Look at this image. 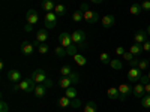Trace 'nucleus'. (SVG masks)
<instances>
[{
  "instance_id": "obj_1",
  "label": "nucleus",
  "mask_w": 150,
  "mask_h": 112,
  "mask_svg": "<svg viewBox=\"0 0 150 112\" xmlns=\"http://www.w3.org/2000/svg\"><path fill=\"white\" fill-rule=\"evenodd\" d=\"M80 9L83 10V17H84V21L87 24H96L99 21V15H98V12L89 9V5L87 3H81Z\"/></svg>"
},
{
  "instance_id": "obj_2",
  "label": "nucleus",
  "mask_w": 150,
  "mask_h": 112,
  "mask_svg": "<svg viewBox=\"0 0 150 112\" xmlns=\"http://www.w3.org/2000/svg\"><path fill=\"white\" fill-rule=\"evenodd\" d=\"M36 82L33 81V78L30 76V78H26V79H23L21 82H20V90L21 91H24V93H33L35 91V88H36Z\"/></svg>"
},
{
  "instance_id": "obj_3",
  "label": "nucleus",
  "mask_w": 150,
  "mask_h": 112,
  "mask_svg": "<svg viewBox=\"0 0 150 112\" xmlns=\"http://www.w3.org/2000/svg\"><path fill=\"white\" fill-rule=\"evenodd\" d=\"M143 76V70L138 69V67H131L129 72H128V81L129 84H137Z\"/></svg>"
},
{
  "instance_id": "obj_4",
  "label": "nucleus",
  "mask_w": 150,
  "mask_h": 112,
  "mask_svg": "<svg viewBox=\"0 0 150 112\" xmlns=\"http://www.w3.org/2000/svg\"><path fill=\"white\" fill-rule=\"evenodd\" d=\"M119 93H120V99H119V100L125 102V100H126V97L134 93V87L131 84H125L123 82V84L119 85Z\"/></svg>"
},
{
  "instance_id": "obj_5",
  "label": "nucleus",
  "mask_w": 150,
  "mask_h": 112,
  "mask_svg": "<svg viewBox=\"0 0 150 112\" xmlns=\"http://www.w3.org/2000/svg\"><path fill=\"white\" fill-rule=\"evenodd\" d=\"M71 37H72V43L77 45L78 48H80L81 43L86 42V33L83 30H75L74 33H71Z\"/></svg>"
},
{
  "instance_id": "obj_6",
  "label": "nucleus",
  "mask_w": 150,
  "mask_h": 112,
  "mask_svg": "<svg viewBox=\"0 0 150 112\" xmlns=\"http://www.w3.org/2000/svg\"><path fill=\"white\" fill-rule=\"evenodd\" d=\"M57 26V15L54 12H47L45 14V29H54Z\"/></svg>"
},
{
  "instance_id": "obj_7",
  "label": "nucleus",
  "mask_w": 150,
  "mask_h": 112,
  "mask_svg": "<svg viewBox=\"0 0 150 112\" xmlns=\"http://www.w3.org/2000/svg\"><path fill=\"white\" fill-rule=\"evenodd\" d=\"M26 21H27V24H30V26H35V24L39 22V14H38L35 9H29L26 12Z\"/></svg>"
},
{
  "instance_id": "obj_8",
  "label": "nucleus",
  "mask_w": 150,
  "mask_h": 112,
  "mask_svg": "<svg viewBox=\"0 0 150 112\" xmlns=\"http://www.w3.org/2000/svg\"><path fill=\"white\" fill-rule=\"evenodd\" d=\"M32 78H33V81L36 84H44L47 81V75H45V72L42 69H35L33 73H32Z\"/></svg>"
},
{
  "instance_id": "obj_9",
  "label": "nucleus",
  "mask_w": 150,
  "mask_h": 112,
  "mask_svg": "<svg viewBox=\"0 0 150 112\" xmlns=\"http://www.w3.org/2000/svg\"><path fill=\"white\" fill-rule=\"evenodd\" d=\"M8 79H9V82H12V84H20L23 79H21V73L17 70V69H9V72H8Z\"/></svg>"
},
{
  "instance_id": "obj_10",
  "label": "nucleus",
  "mask_w": 150,
  "mask_h": 112,
  "mask_svg": "<svg viewBox=\"0 0 150 112\" xmlns=\"http://www.w3.org/2000/svg\"><path fill=\"white\" fill-rule=\"evenodd\" d=\"M59 43L63 46V48H68L69 45H72V37L69 33L63 32V33H60L59 34Z\"/></svg>"
},
{
  "instance_id": "obj_11",
  "label": "nucleus",
  "mask_w": 150,
  "mask_h": 112,
  "mask_svg": "<svg viewBox=\"0 0 150 112\" xmlns=\"http://www.w3.org/2000/svg\"><path fill=\"white\" fill-rule=\"evenodd\" d=\"M47 39H48V33L45 32V29H41V30H38V32H36V39H35L33 45L36 46L38 43H45Z\"/></svg>"
},
{
  "instance_id": "obj_12",
  "label": "nucleus",
  "mask_w": 150,
  "mask_h": 112,
  "mask_svg": "<svg viewBox=\"0 0 150 112\" xmlns=\"http://www.w3.org/2000/svg\"><path fill=\"white\" fill-rule=\"evenodd\" d=\"M33 49H35V45L30 43V42H27V41H24L21 43V52L24 55H32L33 54Z\"/></svg>"
},
{
  "instance_id": "obj_13",
  "label": "nucleus",
  "mask_w": 150,
  "mask_h": 112,
  "mask_svg": "<svg viewBox=\"0 0 150 112\" xmlns=\"http://www.w3.org/2000/svg\"><path fill=\"white\" fill-rule=\"evenodd\" d=\"M147 32L146 30H138V32H135V34H134V41L137 42V43H144L146 41H147Z\"/></svg>"
},
{
  "instance_id": "obj_14",
  "label": "nucleus",
  "mask_w": 150,
  "mask_h": 112,
  "mask_svg": "<svg viewBox=\"0 0 150 112\" xmlns=\"http://www.w3.org/2000/svg\"><path fill=\"white\" fill-rule=\"evenodd\" d=\"M101 22H102V26L105 27V29H110V27H112L116 24V17L114 15H105L102 20H101Z\"/></svg>"
},
{
  "instance_id": "obj_15",
  "label": "nucleus",
  "mask_w": 150,
  "mask_h": 112,
  "mask_svg": "<svg viewBox=\"0 0 150 112\" xmlns=\"http://www.w3.org/2000/svg\"><path fill=\"white\" fill-rule=\"evenodd\" d=\"M137 99H141L144 94H146V91H144V85L143 84H140V82H137L135 85H134V93H132Z\"/></svg>"
},
{
  "instance_id": "obj_16",
  "label": "nucleus",
  "mask_w": 150,
  "mask_h": 112,
  "mask_svg": "<svg viewBox=\"0 0 150 112\" xmlns=\"http://www.w3.org/2000/svg\"><path fill=\"white\" fill-rule=\"evenodd\" d=\"M41 6H42V9H44L45 12H54L56 3H54V0H42Z\"/></svg>"
},
{
  "instance_id": "obj_17",
  "label": "nucleus",
  "mask_w": 150,
  "mask_h": 112,
  "mask_svg": "<svg viewBox=\"0 0 150 112\" xmlns=\"http://www.w3.org/2000/svg\"><path fill=\"white\" fill-rule=\"evenodd\" d=\"M107 96H108L110 100H117V99H120L119 88H116V87H110L108 91H107Z\"/></svg>"
},
{
  "instance_id": "obj_18",
  "label": "nucleus",
  "mask_w": 150,
  "mask_h": 112,
  "mask_svg": "<svg viewBox=\"0 0 150 112\" xmlns=\"http://www.w3.org/2000/svg\"><path fill=\"white\" fill-rule=\"evenodd\" d=\"M141 51H143V43H134V45H131L129 46V52H132L135 57H138V55H141Z\"/></svg>"
},
{
  "instance_id": "obj_19",
  "label": "nucleus",
  "mask_w": 150,
  "mask_h": 112,
  "mask_svg": "<svg viewBox=\"0 0 150 112\" xmlns=\"http://www.w3.org/2000/svg\"><path fill=\"white\" fill-rule=\"evenodd\" d=\"M45 93H47V87L44 85V84H38L36 85V88H35V91H33V94L36 96V97H44L45 96Z\"/></svg>"
},
{
  "instance_id": "obj_20",
  "label": "nucleus",
  "mask_w": 150,
  "mask_h": 112,
  "mask_svg": "<svg viewBox=\"0 0 150 112\" xmlns=\"http://www.w3.org/2000/svg\"><path fill=\"white\" fill-rule=\"evenodd\" d=\"M72 85V81H71V78L69 76H62L60 79H59V87L60 88H68V87H71Z\"/></svg>"
},
{
  "instance_id": "obj_21",
  "label": "nucleus",
  "mask_w": 150,
  "mask_h": 112,
  "mask_svg": "<svg viewBox=\"0 0 150 112\" xmlns=\"http://www.w3.org/2000/svg\"><path fill=\"white\" fill-rule=\"evenodd\" d=\"M65 96L66 97H69L71 99V100H72V99H75V97H77L78 96V91H77V88H75V87H68V88L65 90Z\"/></svg>"
},
{
  "instance_id": "obj_22",
  "label": "nucleus",
  "mask_w": 150,
  "mask_h": 112,
  "mask_svg": "<svg viewBox=\"0 0 150 112\" xmlns=\"http://www.w3.org/2000/svg\"><path fill=\"white\" fill-rule=\"evenodd\" d=\"M54 14H56L57 17H63V15L66 14V6L62 5V3H57L56 8H54Z\"/></svg>"
},
{
  "instance_id": "obj_23",
  "label": "nucleus",
  "mask_w": 150,
  "mask_h": 112,
  "mask_svg": "<svg viewBox=\"0 0 150 112\" xmlns=\"http://www.w3.org/2000/svg\"><path fill=\"white\" fill-rule=\"evenodd\" d=\"M98 111V105L95 102H87L83 108V112H96Z\"/></svg>"
},
{
  "instance_id": "obj_24",
  "label": "nucleus",
  "mask_w": 150,
  "mask_h": 112,
  "mask_svg": "<svg viewBox=\"0 0 150 112\" xmlns=\"http://www.w3.org/2000/svg\"><path fill=\"white\" fill-rule=\"evenodd\" d=\"M141 10H143L141 5H138V3H134V5L129 8V14H131V15H140V14H141Z\"/></svg>"
},
{
  "instance_id": "obj_25",
  "label": "nucleus",
  "mask_w": 150,
  "mask_h": 112,
  "mask_svg": "<svg viewBox=\"0 0 150 112\" xmlns=\"http://www.w3.org/2000/svg\"><path fill=\"white\" fill-rule=\"evenodd\" d=\"M74 61L77 63L78 66H86L87 64V58L81 54H77V55H74Z\"/></svg>"
},
{
  "instance_id": "obj_26",
  "label": "nucleus",
  "mask_w": 150,
  "mask_h": 112,
  "mask_svg": "<svg viewBox=\"0 0 150 112\" xmlns=\"http://www.w3.org/2000/svg\"><path fill=\"white\" fill-rule=\"evenodd\" d=\"M78 54V46L77 45H69L68 48H66V55H69V57H74V55H77Z\"/></svg>"
},
{
  "instance_id": "obj_27",
  "label": "nucleus",
  "mask_w": 150,
  "mask_h": 112,
  "mask_svg": "<svg viewBox=\"0 0 150 112\" xmlns=\"http://www.w3.org/2000/svg\"><path fill=\"white\" fill-rule=\"evenodd\" d=\"M110 66H111V69H114V70H120V69H123V64H122V61H120L119 58H112V60H111V63H110Z\"/></svg>"
},
{
  "instance_id": "obj_28",
  "label": "nucleus",
  "mask_w": 150,
  "mask_h": 112,
  "mask_svg": "<svg viewBox=\"0 0 150 112\" xmlns=\"http://www.w3.org/2000/svg\"><path fill=\"white\" fill-rule=\"evenodd\" d=\"M59 106H60V108H68V106H71V99L66 97V96L60 97V99H59Z\"/></svg>"
},
{
  "instance_id": "obj_29",
  "label": "nucleus",
  "mask_w": 150,
  "mask_h": 112,
  "mask_svg": "<svg viewBox=\"0 0 150 112\" xmlns=\"http://www.w3.org/2000/svg\"><path fill=\"white\" fill-rule=\"evenodd\" d=\"M81 20H84V17H83V10H81V9L75 10L74 14H72V21H75V22H81Z\"/></svg>"
},
{
  "instance_id": "obj_30",
  "label": "nucleus",
  "mask_w": 150,
  "mask_h": 112,
  "mask_svg": "<svg viewBox=\"0 0 150 112\" xmlns=\"http://www.w3.org/2000/svg\"><path fill=\"white\" fill-rule=\"evenodd\" d=\"M54 52H56V55L57 57H65L66 55V48H63V46H62V45H57L56 46V49H54Z\"/></svg>"
},
{
  "instance_id": "obj_31",
  "label": "nucleus",
  "mask_w": 150,
  "mask_h": 112,
  "mask_svg": "<svg viewBox=\"0 0 150 112\" xmlns=\"http://www.w3.org/2000/svg\"><path fill=\"white\" fill-rule=\"evenodd\" d=\"M141 105H143V108H146V109L150 108V94H144V96L141 97Z\"/></svg>"
},
{
  "instance_id": "obj_32",
  "label": "nucleus",
  "mask_w": 150,
  "mask_h": 112,
  "mask_svg": "<svg viewBox=\"0 0 150 112\" xmlns=\"http://www.w3.org/2000/svg\"><path fill=\"white\" fill-rule=\"evenodd\" d=\"M36 48H38V52H39V54H47V52L50 51L48 45H45V43H38Z\"/></svg>"
},
{
  "instance_id": "obj_33",
  "label": "nucleus",
  "mask_w": 150,
  "mask_h": 112,
  "mask_svg": "<svg viewBox=\"0 0 150 112\" xmlns=\"http://www.w3.org/2000/svg\"><path fill=\"white\" fill-rule=\"evenodd\" d=\"M99 60H101L102 64H110L111 63V58H110V55L107 52H102L101 55H99Z\"/></svg>"
},
{
  "instance_id": "obj_34",
  "label": "nucleus",
  "mask_w": 150,
  "mask_h": 112,
  "mask_svg": "<svg viewBox=\"0 0 150 112\" xmlns=\"http://www.w3.org/2000/svg\"><path fill=\"white\" fill-rule=\"evenodd\" d=\"M72 72L74 70L71 69V66H63V67L60 69V75H62V76H69Z\"/></svg>"
},
{
  "instance_id": "obj_35",
  "label": "nucleus",
  "mask_w": 150,
  "mask_h": 112,
  "mask_svg": "<svg viewBox=\"0 0 150 112\" xmlns=\"http://www.w3.org/2000/svg\"><path fill=\"white\" fill-rule=\"evenodd\" d=\"M149 60L147 58H141L140 60V63H138V69H141V70H147L149 69Z\"/></svg>"
},
{
  "instance_id": "obj_36",
  "label": "nucleus",
  "mask_w": 150,
  "mask_h": 112,
  "mask_svg": "<svg viewBox=\"0 0 150 112\" xmlns=\"http://www.w3.org/2000/svg\"><path fill=\"white\" fill-rule=\"evenodd\" d=\"M71 108H74V109L81 108V100H80L78 97H75V99H72V100H71Z\"/></svg>"
},
{
  "instance_id": "obj_37",
  "label": "nucleus",
  "mask_w": 150,
  "mask_h": 112,
  "mask_svg": "<svg viewBox=\"0 0 150 112\" xmlns=\"http://www.w3.org/2000/svg\"><path fill=\"white\" fill-rule=\"evenodd\" d=\"M69 78H71L72 84H78V82H80V75H78L77 72H72V73L69 75Z\"/></svg>"
},
{
  "instance_id": "obj_38",
  "label": "nucleus",
  "mask_w": 150,
  "mask_h": 112,
  "mask_svg": "<svg viewBox=\"0 0 150 112\" xmlns=\"http://www.w3.org/2000/svg\"><path fill=\"white\" fill-rule=\"evenodd\" d=\"M122 57H123V60H125V61H128V63H129V61H132V60L135 58V55H134L132 52H129V51H126V52H125Z\"/></svg>"
},
{
  "instance_id": "obj_39",
  "label": "nucleus",
  "mask_w": 150,
  "mask_h": 112,
  "mask_svg": "<svg viewBox=\"0 0 150 112\" xmlns=\"http://www.w3.org/2000/svg\"><path fill=\"white\" fill-rule=\"evenodd\" d=\"M0 112H9V105L5 100L0 102Z\"/></svg>"
},
{
  "instance_id": "obj_40",
  "label": "nucleus",
  "mask_w": 150,
  "mask_h": 112,
  "mask_svg": "<svg viewBox=\"0 0 150 112\" xmlns=\"http://www.w3.org/2000/svg\"><path fill=\"white\" fill-rule=\"evenodd\" d=\"M125 52H126V49H125L123 46H117V48H116V55H117V57H122Z\"/></svg>"
},
{
  "instance_id": "obj_41",
  "label": "nucleus",
  "mask_w": 150,
  "mask_h": 112,
  "mask_svg": "<svg viewBox=\"0 0 150 112\" xmlns=\"http://www.w3.org/2000/svg\"><path fill=\"white\" fill-rule=\"evenodd\" d=\"M141 8H143V10L150 12V0H144V2L141 3Z\"/></svg>"
},
{
  "instance_id": "obj_42",
  "label": "nucleus",
  "mask_w": 150,
  "mask_h": 112,
  "mask_svg": "<svg viewBox=\"0 0 150 112\" xmlns=\"http://www.w3.org/2000/svg\"><path fill=\"white\" fill-rule=\"evenodd\" d=\"M140 84H143V85H146V84H149L150 82V79H149V76H147V75H143V76H141V79L138 81Z\"/></svg>"
},
{
  "instance_id": "obj_43",
  "label": "nucleus",
  "mask_w": 150,
  "mask_h": 112,
  "mask_svg": "<svg viewBox=\"0 0 150 112\" xmlns=\"http://www.w3.org/2000/svg\"><path fill=\"white\" fill-rule=\"evenodd\" d=\"M143 51L150 52V41H146V42L143 43Z\"/></svg>"
},
{
  "instance_id": "obj_44",
  "label": "nucleus",
  "mask_w": 150,
  "mask_h": 112,
  "mask_svg": "<svg viewBox=\"0 0 150 112\" xmlns=\"http://www.w3.org/2000/svg\"><path fill=\"white\" fill-rule=\"evenodd\" d=\"M138 63H140V60L138 58H134L132 61H129V66L131 67H138Z\"/></svg>"
},
{
  "instance_id": "obj_45",
  "label": "nucleus",
  "mask_w": 150,
  "mask_h": 112,
  "mask_svg": "<svg viewBox=\"0 0 150 112\" xmlns=\"http://www.w3.org/2000/svg\"><path fill=\"white\" fill-rule=\"evenodd\" d=\"M44 85L47 87V88H50V87H53V81H51V79H48V78H47V81L44 82Z\"/></svg>"
},
{
  "instance_id": "obj_46",
  "label": "nucleus",
  "mask_w": 150,
  "mask_h": 112,
  "mask_svg": "<svg viewBox=\"0 0 150 112\" xmlns=\"http://www.w3.org/2000/svg\"><path fill=\"white\" fill-rule=\"evenodd\" d=\"M18 90H20V84H14V85H12V90H11V91H12V93H17Z\"/></svg>"
},
{
  "instance_id": "obj_47",
  "label": "nucleus",
  "mask_w": 150,
  "mask_h": 112,
  "mask_svg": "<svg viewBox=\"0 0 150 112\" xmlns=\"http://www.w3.org/2000/svg\"><path fill=\"white\" fill-rule=\"evenodd\" d=\"M144 91H146V94H150V82L144 85Z\"/></svg>"
},
{
  "instance_id": "obj_48",
  "label": "nucleus",
  "mask_w": 150,
  "mask_h": 112,
  "mask_svg": "<svg viewBox=\"0 0 150 112\" xmlns=\"http://www.w3.org/2000/svg\"><path fill=\"white\" fill-rule=\"evenodd\" d=\"M24 30H26V32H32V30H33V26H30V24H26V26H24Z\"/></svg>"
},
{
  "instance_id": "obj_49",
  "label": "nucleus",
  "mask_w": 150,
  "mask_h": 112,
  "mask_svg": "<svg viewBox=\"0 0 150 112\" xmlns=\"http://www.w3.org/2000/svg\"><path fill=\"white\" fill-rule=\"evenodd\" d=\"M90 2H92V3H95V5H101V3L104 2V0H90Z\"/></svg>"
},
{
  "instance_id": "obj_50",
  "label": "nucleus",
  "mask_w": 150,
  "mask_h": 112,
  "mask_svg": "<svg viewBox=\"0 0 150 112\" xmlns=\"http://www.w3.org/2000/svg\"><path fill=\"white\" fill-rule=\"evenodd\" d=\"M146 32H147V34H149V36H150V26H149V27H147V30H146Z\"/></svg>"
},
{
  "instance_id": "obj_51",
  "label": "nucleus",
  "mask_w": 150,
  "mask_h": 112,
  "mask_svg": "<svg viewBox=\"0 0 150 112\" xmlns=\"http://www.w3.org/2000/svg\"><path fill=\"white\" fill-rule=\"evenodd\" d=\"M147 76H149V79H150V69H149V73H147Z\"/></svg>"
},
{
  "instance_id": "obj_52",
  "label": "nucleus",
  "mask_w": 150,
  "mask_h": 112,
  "mask_svg": "<svg viewBox=\"0 0 150 112\" xmlns=\"http://www.w3.org/2000/svg\"><path fill=\"white\" fill-rule=\"evenodd\" d=\"M149 63H150V58H149Z\"/></svg>"
},
{
  "instance_id": "obj_53",
  "label": "nucleus",
  "mask_w": 150,
  "mask_h": 112,
  "mask_svg": "<svg viewBox=\"0 0 150 112\" xmlns=\"http://www.w3.org/2000/svg\"><path fill=\"white\" fill-rule=\"evenodd\" d=\"M57 2H60V0H57Z\"/></svg>"
},
{
  "instance_id": "obj_54",
  "label": "nucleus",
  "mask_w": 150,
  "mask_h": 112,
  "mask_svg": "<svg viewBox=\"0 0 150 112\" xmlns=\"http://www.w3.org/2000/svg\"><path fill=\"white\" fill-rule=\"evenodd\" d=\"M149 14H150V12H149Z\"/></svg>"
}]
</instances>
